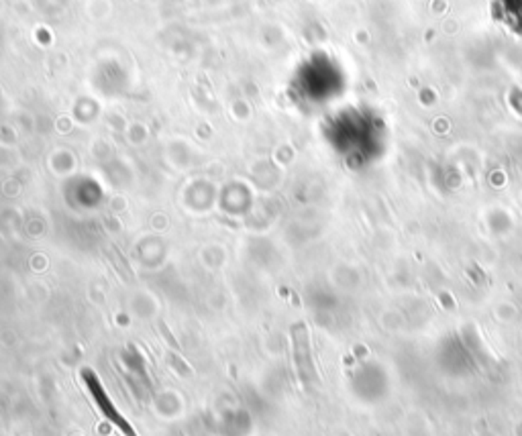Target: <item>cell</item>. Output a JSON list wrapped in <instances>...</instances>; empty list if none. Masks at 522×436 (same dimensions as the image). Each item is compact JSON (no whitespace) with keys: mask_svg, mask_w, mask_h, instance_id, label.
Masks as SVG:
<instances>
[{"mask_svg":"<svg viewBox=\"0 0 522 436\" xmlns=\"http://www.w3.org/2000/svg\"><path fill=\"white\" fill-rule=\"evenodd\" d=\"M80 377H82V382L86 385V389H88V394H90L92 401H94V406L98 408V412L107 418V422H110L112 426H117L119 428V432L123 436H139L137 435V430L129 424V420L119 412V408L114 406V401L110 400V396L107 394V389H105V385L102 382L98 380V375L92 371V369H82V373H80Z\"/></svg>","mask_w":522,"mask_h":436,"instance_id":"obj_1","label":"cell"},{"mask_svg":"<svg viewBox=\"0 0 522 436\" xmlns=\"http://www.w3.org/2000/svg\"><path fill=\"white\" fill-rule=\"evenodd\" d=\"M292 341H294V357H296V365H298V373L302 380H307L312 373V365H310V353H308V334L304 325H294L292 327Z\"/></svg>","mask_w":522,"mask_h":436,"instance_id":"obj_2","label":"cell"},{"mask_svg":"<svg viewBox=\"0 0 522 436\" xmlns=\"http://www.w3.org/2000/svg\"><path fill=\"white\" fill-rule=\"evenodd\" d=\"M160 328H162V332H163V334H165V339H167V343H170V345H174V346H176V349H178V343H176V341H174V337H172V334L167 332V328H165V325H163V322H160Z\"/></svg>","mask_w":522,"mask_h":436,"instance_id":"obj_3","label":"cell"}]
</instances>
